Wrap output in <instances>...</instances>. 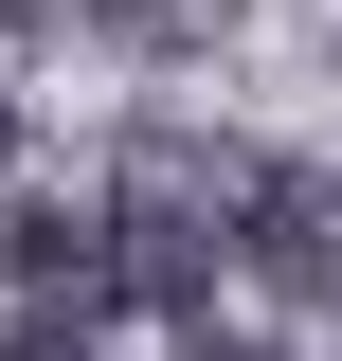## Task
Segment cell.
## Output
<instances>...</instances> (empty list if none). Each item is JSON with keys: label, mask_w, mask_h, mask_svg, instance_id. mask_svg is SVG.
Returning <instances> with one entry per match:
<instances>
[{"label": "cell", "mask_w": 342, "mask_h": 361, "mask_svg": "<svg viewBox=\"0 0 342 361\" xmlns=\"http://www.w3.org/2000/svg\"><path fill=\"white\" fill-rule=\"evenodd\" d=\"M108 235H127V307L216 325V271H253V163H216L198 127H127V163H108Z\"/></svg>", "instance_id": "1"}, {"label": "cell", "mask_w": 342, "mask_h": 361, "mask_svg": "<svg viewBox=\"0 0 342 361\" xmlns=\"http://www.w3.org/2000/svg\"><path fill=\"white\" fill-rule=\"evenodd\" d=\"M0 271H18V307H127L108 199H18V217H0Z\"/></svg>", "instance_id": "2"}, {"label": "cell", "mask_w": 342, "mask_h": 361, "mask_svg": "<svg viewBox=\"0 0 342 361\" xmlns=\"http://www.w3.org/2000/svg\"><path fill=\"white\" fill-rule=\"evenodd\" d=\"M253 289H289V307H324V289H342V180L253 163Z\"/></svg>", "instance_id": "3"}, {"label": "cell", "mask_w": 342, "mask_h": 361, "mask_svg": "<svg viewBox=\"0 0 342 361\" xmlns=\"http://www.w3.org/2000/svg\"><path fill=\"white\" fill-rule=\"evenodd\" d=\"M90 37H127V54H198V37H234V0H72Z\"/></svg>", "instance_id": "4"}, {"label": "cell", "mask_w": 342, "mask_h": 361, "mask_svg": "<svg viewBox=\"0 0 342 361\" xmlns=\"http://www.w3.org/2000/svg\"><path fill=\"white\" fill-rule=\"evenodd\" d=\"M0 361H90V307H18V325H0Z\"/></svg>", "instance_id": "5"}, {"label": "cell", "mask_w": 342, "mask_h": 361, "mask_svg": "<svg viewBox=\"0 0 342 361\" xmlns=\"http://www.w3.org/2000/svg\"><path fill=\"white\" fill-rule=\"evenodd\" d=\"M163 361H270V343H253V325H180Z\"/></svg>", "instance_id": "6"}, {"label": "cell", "mask_w": 342, "mask_h": 361, "mask_svg": "<svg viewBox=\"0 0 342 361\" xmlns=\"http://www.w3.org/2000/svg\"><path fill=\"white\" fill-rule=\"evenodd\" d=\"M0 180H18V90H0Z\"/></svg>", "instance_id": "7"}]
</instances>
